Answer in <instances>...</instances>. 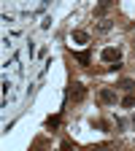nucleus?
<instances>
[{
    "instance_id": "1",
    "label": "nucleus",
    "mask_w": 135,
    "mask_h": 151,
    "mask_svg": "<svg viewBox=\"0 0 135 151\" xmlns=\"http://www.w3.org/2000/svg\"><path fill=\"white\" fill-rule=\"evenodd\" d=\"M84 94H87V89H84V84L81 81H73L70 84V97L79 103V100H84Z\"/></svg>"
},
{
    "instance_id": "2",
    "label": "nucleus",
    "mask_w": 135,
    "mask_h": 151,
    "mask_svg": "<svg viewBox=\"0 0 135 151\" xmlns=\"http://www.w3.org/2000/svg\"><path fill=\"white\" fill-rule=\"evenodd\" d=\"M103 60L105 62H119L122 60V51L119 49H103Z\"/></svg>"
},
{
    "instance_id": "3",
    "label": "nucleus",
    "mask_w": 135,
    "mask_h": 151,
    "mask_svg": "<svg viewBox=\"0 0 135 151\" xmlns=\"http://www.w3.org/2000/svg\"><path fill=\"white\" fill-rule=\"evenodd\" d=\"M113 100H116V94H113L111 89H100V103L103 105H111Z\"/></svg>"
},
{
    "instance_id": "4",
    "label": "nucleus",
    "mask_w": 135,
    "mask_h": 151,
    "mask_svg": "<svg viewBox=\"0 0 135 151\" xmlns=\"http://www.w3.org/2000/svg\"><path fill=\"white\" fill-rule=\"evenodd\" d=\"M116 86H119L122 92H132V86H135V81H132V78H122V81H119Z\"/></svg>"
},
{
    "instance_id": "5",
    "label": "nucleus",
    "mask_w": 135,
    "mask_h": 151,
    "mask_svg": "<svg viewBox=\"0 0 135 151\" xmlns=\"http://www.w3.org/2000/svg\"><path fill=\"white\" fill-rule=\"evenodd\" d=\"M76 60H79L81 65H89V62H92V54H89V51H79V54H76Z\"/></svg>"
},
{
    "instance_id": "6",
    "label": "nucleus",
    "mask_w": 135,
    "mask_h": 151,
    "mask_svg": "<svg viewBox=\"0 0 135 151\" xmlns=\"http://www.w3.org/2000/svg\"><path fill=\"white\" fill-rule=\"evenodd\" d=\"M113 3H116V0H100V3H97V14H105Z\"/></svg>"
},
{
    "instance_id": "7",
    "label": "nucleus",
    "mask_w": 135,
    "mask_h": 151,
    "mask_svg": "<svg viewBox=\"0 0 135 151\" xmlns=\"http://www.w3.org/2000/svg\"><path fill=\"white\" fill-rule=\"evenodd\" d=\"M111 27H113V22H111V19H100V24H97V30H100V32H108Z\"/></svg>"
},
{
    "instance_id": "8",
    "label": "nucleus",
    "mask_w": 135,
    "mask_h": 151,
    "mask_svg": "<svg viewBox=\"0 0 135 151\" xmlns=\"http://www.w3.org/2000/svg\"><path fill=\"white\" fill-rule=\"evenodd\" d=\"M73 38H76L79 43H87V41H89V35H87L84 30H76V32H73Z\"/></svg>"
},
{
    "instance_id": "9",
    "label": "nucleus",
    "mask_w": 135,
    "mask_h": 151,
    "mask_svg": "<svg viewBox=\"0 0 135 151\" xmlns=\"http://www.w3.org/2000/svg\"><path fill=\"white\" fill-rule=\"evenodd\" d=\"M57 124H60V116H49V119H46V127H49V129H54Z\"/></svg>"
},
{
    "instance_id": "10",
    "label": "nucleus",
    "mask_w": 135,
    "mask_h": 151,
    "mask_svg": "<svg viewBox=\"0 0 135 151\" xmlns=\"http://www.w3.org/2000/svg\"><path fill=\"white\" fill-rule=\"evenodd\" d=\"M122 105H124V108H132V105H135V97H132V94H127V97L122 100Z\"/></svg>"
},
{
    "instance_id": "11",
    "label": "nucleus",
    "mask_w": 135,
    "mask_h": 151,
    "mask_svg": "<svg viewBox=\"0 0 135 151\" xmlns=\"http://www.w3.org/2000/svg\"><path fill=\"white\" fill-rule=\"evenodd\" d=\"M132 124H135V113H132Z\"/></svg>"
}]
</instances>
